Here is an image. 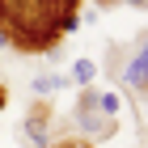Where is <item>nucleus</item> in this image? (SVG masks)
Returning a JSON list of instances; mask_svg holds the SVG:
<instances>
[{"mask_svg": "<svg viewBox=\"0 0 148 148\" xmlns=\"http://www.w3.org/2000/svg\"><path fill=\"white\" fill-rule=\"evenodd\" d=\"M17 136H21L25 148H51V114L47 110H30L17 123Z\"/></svg>", "mask_w": 148, "mask_h": 148, "instance_id": "3", "label": "nucleus"}, {"mask_svg": "<svg viewBox=\"0 0 148 148\" xmlns=\"http://www.w3.org/2000/svg\"><path fill=\"white\" fill-rule=\"evenodd\" d=\"M64 85H72V80L64 76V72H38V76L30 80V89H34L38 97H47V93H59Z\"/></svg>", "mask_w": 148, "mask_h": 148, "instance_id": "4", "label": "nucleus"}, {"mask_svg": "<svg viewBox=\"0 0 148 148\" xmlns=\"http://www.w3.org/2000/svg\"><path fill=\"white\" fill-rule=\"evenodd\" d=\"M119 80H123V89L131 93L136 102H148V34L140 38V51H136V55L123 59Z\"/></svg>", "mask_w": 148, "mask_h": 148, "instance_id": "2", "label": "nucleus"}, {"mask_svg": "<svg viewBox=\"0 0 148 148\" xmlns=\"http://www.w3.org/2000/svg\"><path fill=\"white\" fill-rule=\"evenodd\" d=\"M76 127L85 131V140H89V144L110 140L114 127H119V119H110V114L102 110V102H97V89H93V85H85V89H80V102H76Z\"/></svg>", "mask_w": 148, "mask_h": 148, "instance_id": "1", "label": "nucleus"}, {"mask_svg": "<svg viewBox=\"0 0 148 148\" xmlns=\"http://www.w3.org/2000/svg\"><path fill=\"white\" fill-rule=\"evenodd\" d=\"M93 76H97V64H93V59H76V64H72V76H68V80H76L80 89H85V85H93Z\"/></svg>", "mask_w": 148, "mask_h": 148, "instance_id": "5", "label": "nucleus"}, {"mask_svg": "<svg viewBox=\"0 0 148 148\" xmlns=\"http://www.w3.org/2000/svg\"><path fill=\"white\" fill-rule=\"evenodd\" d=\"M97 102H102V110L110 114V119H119V114H123V102H119V93H97Z\"/></svg>", "mask_w": 148, "mask_h": 148, "instance_id": "6", "label": "nucleus"}, {"mask_svg": "<svg viewBox=\"0 0 148 148\" xmlns=\"http://www.w3.org/2000/svg\"><path fill=\"white\" fill-rule=\"evenodd\" d=\"M0 106H4V93H0Z\"/></svg>", "mask_w": 148, "mask_h": 148, "instance_id": "9", "label": "nucleus"}, {"mask_svg": "<svg viewBox=\"0 0 148 148\" xmlns=\"http://www.w3.org/2000/svg\"><path fill=\"white\" fill-rule=\"evenodd\" d=\"M59 148H89V140L80 144V140H68V144H59Z\"/></svg>", "mask_w": 148, "mask_h": 148, "instance_id": "7", "label": "nucleus"}, {"mask_svg": "<svg viewBox=\"0 0 148 148\" xmlns=\"http://www.w3.org/2000/svg\"><path fill=\"white\" fill-rule=\"evenodd\" d=\"M4 42H9V34H4V30H0V47H4Z\"/></svg>", "mask_w": 148, "mask_h": 148, "instance_id": "8", "label": "nucleus"}]
</instances>
